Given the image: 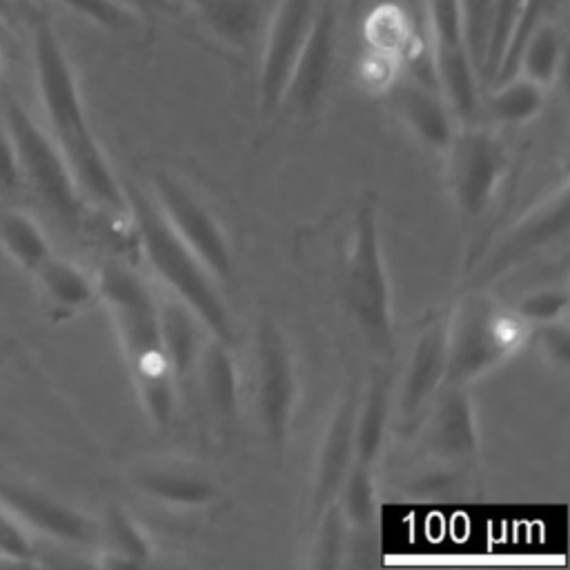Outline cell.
Segmentation results:
<instances>
[{
  "instance_id": "cell-29",
  "label": "cell",
  "mask_w": 570,
  "mask_h": 570,
  "mask_svg": "<svg viewBox=\"0 0 570 570\" xmlns=\"http://www.w3.org/2000/svg\"><path fill=\"white\" fill-rule=\"evenodd\" d=\"M316 521H318V530H316L309 566L316 568V570L338 568L341 566V557L345 552L347 530H350V523H347L338 501L334 499L332 503H327L316 514Z\"/></svg>"
},
{
  "instance_id": "cell-22",
  "label": "cell",
  "mask_w": 570,
  "mask_h": 570,
  "mask_svg": "<svg viewBox=\"0 0 570 570\" xmlns=\"http://www.w3.org/2000/svg\"><path fill=\"white\" fill-rule=\"evenodd\" d=\"M33 278L45 303L58 314L78 312L98 296L96 283L78 265L53 254L33 272Z\"/></svg>"
},
{
  "instance_id": "cell-17",
  "label": "cell",
  "mask_w": 570,
  "mask_h": 570,
  "mask_svg": "<svg viewBox=\"0 0 570 570\" xmlns=\"http://www.w3.org/2000/svg\"><path fill=\"white\" fill-rule=\"evenodd\" d=\"M358 394L347 390L332 412L327 428L321 439L316 472H314V494L312 510L314 517L338 497L343 479L354 461V428H356Z\"/></svg>"
},
{
  "instance_id": "cell-9",
  "label": "cell",
  "mask_w": 570,
  "mask_h": 570,
  "mask_svg": "<svg viewBox=\"0 0 570 570\" xmlns=\"http://www.w3.org/2000/svg\"><path fill=\"white\" fill-rule=\"evenodd\" d=\"M151 183L154 200L169 227L218 283H227L232 278V249L214 214L176 178L158 171Z\"/></svg>"
},
{
  "instance_id": "cell-4",
  "label": "cell",
  "mask_w": 570,
  "mask_h": 570,
  "mask_svg": "<svg viewBox=\"0 0 570 570\" xmlns=\"http://www.w3.org/2000/svg\"><path fill=\"white\" fill-rule=\"evenodd\" d=\"M528 334L512 307L481 289L465 294L448 314L445 385H470L490 374L523 347Z\"/></svg>"
},
{
  "instance_id": "cell-7",
  "label": "cell",
  "mask_w": 570,
  "mask_h": 570,
  "mask_svg": "<svg viewBox=\"0 0 570 570\" xmlns=\"http://www.w3.org/2000/svg\"><path fill=\"white\" fill-rule=\"evenodd\" d=\"M448 154V185L459 212L479 218L492 205L508 169L503 142L488 129L454 131Z\"/></svg>"
},
{
  "instance_id": "cell-26",
  "label": "cell",
  "mask_w": 570,
  "mask_h": 570,
  "mask_svg": "<svg viewBox=\"0 0 570 570\" xmlns=\"http://www.w3.org/2000/svg\"><path fill=\"white\" fill-rule=\"evenodd\" d=\"M485 107L490 116L503 125H523L543 109V87L517 73L490 87Z\"/></svg>"
},
{
  "instance_id": "cell-31",
  "label": "cell",
  "mask_w": 570,
  "mask_h": 570,
  "mask_svg": "<svg viewBox=\"0 0 570 570\" xmlns=\"http://www.w3.org/2000/svg\"><path fill=\"white\" fill-rule=\"evenodd\" d=\"M56 2H60L69 11L87 18L89 22H94L96 27L109 33H120V36L131 33L142 24V20L136 13H131L116 0H56Z\"/></svg>"
},
{
  "instance_id": "cell-39",
  "label": "cell",
  "mask_w": 570,
  "mask_h": 570,
  "mask_svg": "<svg viewBox=\"0 0 570 570\" xmlns=\"http://www.w3.org/2000/svg\"><path fill=\"white\" fill-rule=\"evenodd\" d=\"M0 16L2 18L11 16V0H0Z\"/></svg>"
},
{
  "instance_id": "cell-37",
  "label": "cell",
  "mask_w": 570,
  "mask_h": 570,
  "mask_svg": "<svg viewBox=\"0 0 570 570\" xmlns=\"http://www.w3.org/2000/svg\"><path fill=\"white\" fill-rule=\"evenodd\" d=\"M22 183L18 158L13 149V140L9 136V129L0 116V189H16Z\"/></svg>"
},
{
  "instance_id": "cell-19",
  "label": "cell",
  "mask_w": 570,
  "mask_h": 570,
  "mask_svg": "<svg viewBox=\"0 0 570 570\" xmlns=\"http://www.w3.org/2000/svg\"><path fill=\"white\" fill-rule=\"evenodd\" d=\"M158 318H160V338H163V347H165L171 374L176 383L185 381L196 370L198 354L205 343L200 338L205 325L174 294H169L158 303Z\"/></svg>"
},
{
  "instance_id": "cell-38",
  "label": "cell",
  "mask_w": 570,
  "mask_h": 570,
  "mask_svg": "<svg viewBox=\"0 0 570 570\" xmlns=\"http://www.w3.org/2000/svg\"><path fill=\"white\" fill-rule=\"evenodd\" d=\"M131 13H136L142 22L156 16H174L178 13V7L174 0H116Z\"/></svg>"
},
{
  "instance_id": "cell-18",
  "label": "cell",
  "mask_w": 570,
  "mask_h": 570,
  "mask_svg": "<svg viewBox=\"0 0 570 570\" xmlns=\"http://www.w3.org/2000/svg\"><path fill=\"white\" fill-rule=\"evenodd\" d=\"M392 102L401 120L425 147L448 149L454 136V116L432 82L419 78L399 80L392 85Z\"/></svg>"
},
{
  "instance_id": "cell-27",
  "label": "cell",
  "mask_w": 570,
  "mask_h": 570,
  "mask_svg": "<svg viewBox=\"0 0 570 570\" xmlns=\"http://www.w3.org/2000/svg\"><path fill=\"white\" fill-rule=\"evenodd\" d=\"M425 22L430 31V60L470 53L463 33L461 0H425Z\"/></svg>"
},
{
  "instance_id": "cell-40",
  "label": "cell",
  "mask_w": 570,
  "mask_h": 570,
  "mask_svg": "<svg viewBox=\"0 0 570 570\" xmlns=\"http://www.w3.org/2000/svg\"><path fill=\"white\" fill-rule=\"evenodd\" d=\"M345 2H347V4H354V2H358V0H345Z\"/></svg>"
},
{
  "instance_id": "cell-12",
  "label": "cell",
  "mask_w": 570,
  "mask_h": 570,
  "mask_svg": "<svg viewBox=\"0 0 570 570\" xmlns=\"http://www.w3.org/2000/svg\"><path fill=\"white\" fill-rule=\"evenodd\" d=\"M0 503L29 532L69 546H91L96 541V525L89 517L31 483L0 476Z\"/></svg>"
},
{
  "instance_id": "cell-21",
  "label": "cell",
  "mask_w": 570,
  "mask_h": 570,
  "mask_svg": "<svg viewBox=\"0 0 570 570\" xmlns=\"http://www.w3.org/2000/svg\"><path fill=\"white\" fill-rule=\"evenodd\" d=\"M134 483L151 499L176 508H200L216 497L209 479L187 468L149 465L134 474Z\"/></svg>"
},
{
  "instance_id": "cell-15",
  "label": "cell",
  "mask_w": 570,
  "mask_h": 570,
  "mask_svg": "<svg viewBox=\"0 0 570 570\" xmlns=\"http://www.w3.org/2000/svg\"><path fill=\"white\" fill-rule=\"evenodd\" d=\"M570 220V191L563 185L559 191L550 194L543 203H539L534 209H530L519 223H514L505 236L499 240V245L488 256L485 265L481 267L479 278L490 281L521 261L530 258L534 252L543 249L546 245L561 238L568 229Z\"/></svg>"
},
{
  "instance_id": "cell-30",
  "label": "cell",
  "mask_w": 570,
  "mask_h": 570,
  "mask_svg": "<svg viewBox=\"0 0 570 570\" xmlns=\"http://www.w3.org/2000/svg\"><path fill=\"white\" fill-rule=\"evenodd\" d=\"M105 534L114 548L118 563L140 566L151 557V546L140 525L120 505H109L105 512Z\"/></svg>"
},
{
  "instance_id": "cell-16",
  "label": "cell",
  "mask_w": 570,
  "mask_h": 570,
  "mask_svg": "<svg viewBox=\"0 0 570 570\" xmlns=\"http://www.w3.org/2000/svg\"><path fill=\"white\" fill-rule=\"evenodd\" d=\"M178 13H187L214 42L247 53L265 29L269 0H174Z\"/></svg>"
},
{
  "instance_id": "cell-5",
  "label": "cell",
  "mask_w": 570,
  "mask_h": 570,
  "mask_svg": "<svg viewBox=\"0 0 570 570\" xmlns=\"http://www.w3.org/2000/svg\"><path fill=\"white\" fill-rule=\"evenodd\" d=\"M345 301L370 350L387 356L392 350V296L374 200H365L356 212L345 267Z\"/></svg>"
},
{
  "instance_id": "cell-24",
  "label": "cell",
  "mask_w": 570,
  "mask_h": 570,
  "mask_svg": "<svg viewBox=\"0 0 570 570\" xmlns=\"http://www.w3.org/2000/svg\"><path fill=\"white\" fill-rule=\"evenodd\" d=\"M563 60V38L552 18L539 22L525 38L519 58L517 73L534 80L543 89L554 82Z\"/></svg>"
},
{
  "instance_id": "cell-3",
  "label": "cell",
  "mask_w": 570,
  "mask_h": 570,
  "mask_svg": "<svg viewBox=\"0 0 570 570\" xmlns=\"http://www.w3.org/2000/svg\"><path fill=\"white\" fill-rule=\"evenodd\" d=\"M122 189L147 265L160 283L200 318L209 336L232 345L234 323L218 292V281L169 227L154 198L136 185H122Z\"/></svg>"
},
{
  "instance_id": "cell-35",
  "label": "cell",
  "mask_w": 570,
  "mask_h": 570,
  "mask_svg": "<svg viewBox=\"0 0 570 570\" xmlns=\"http://www.w3.org/2000/svg\"><path fill=\"white\" fill-rule=\"evenodd\" d=\"M36 554L31 532L0 503V557L18 563H31Z\"/></svg>"
},
{
  "instance_id": "cell-20",
  "label": "cell",
  "mask_w": 570,
  "mask_h": 570,
  "mask_svg": "<svg viewBox=\"0 0 570 570\" xmlns=\"http://www.w3.org/2000/svg\"><path fill=\"white\" fill-rule=\"evenodd\" d=\"M229 347L232 345L209 336L196 363L203 396L212 412L225 421H232L238 407V372Z\"/></svg>"
},
{
  "instance_id": "cell-32",
  "label": "cell",
  "mask_w": 570,
  "mask_h": 570,
  "mask_svg": "<svg viewBox=\"0 0 570 570\" xmlns=\"http://www.w3.org/2000/svg\"><path fill=\"white\" fill-rule=\"evenodd\" d=\"M514 314L528 325H543L566 318L568 289L566 287H541L525 294L514 307Z\"/></svg>"
},
{
  "instance_id": "cell-1",
  "label": "cell",
  "mask_w": 570,
  "mask_h": 570,
  "mask_svg": "<svg viewBox=\"0 0 570 570\" xmlns=\"http://www.w3.org/2000/svg\"><path fill=\"white\" fill-rule=\"evenodd\" d=\"M31 53L49 134L56 140L82 200H91L111 214H125V189L114 176L107 156L89 127L73 67L47 16H38L31 24Z\"/></svg>"
},
{
  "instance_id": "cell-8",
  "label": "cell",
  "mask_w": 570,
  "mask_h": 570,
  "mask_svg": "<svg viewBox=\"0 0 570 570\" xmlns=\"http://www.w3.org/2000/svg\"><path fill=\"white\" fill-rule=\"evenodd\" d=\"M321 0H274L263 36L258 65V111L263 118L281 109L296 56L314 24Z\"/></svg>"
},
{
  "instance_id": "cell-25",
  "label": "cell",
  "mask_w": 570,
  "mask_h": 570,
  "mask_svg": "<svg viewBox=\"0 0 570 570\" xmlns=\"http://www.w3.org/2000/svg\"><path fill=\"white\" fill-rule=\"evenodd\" d=\"M0 245L27 272H36L49 256L51 245L40 225L24 212H0Z\"/></svg>"
},
{
  "instance_id": "cell-28",
  "label": "cell",
  "mask_w": 570,
  "mask_h": 570,
  "mask_svg": "<svg viewBox=\"0 0 570 570\" xmlns=\"http://www.w3.org/2000/svg\"><path fill=\"white\" fill-rule=\"evenodd\" d=\"M350 528L365 530L374 519V465L354 459L336 497Z\"/></svg>"
},
{
  "instance_id": "cell-36",
  "label": "cell",
  "mask_w": 570,
  "mask_h": 570,
  "mask_svg": "<svg viewBox=\"0 0 570 570\" xmlns=\"http://www.w3.org/2000/svg\"><path fill=\"white\" fill-rule=\"evenodd\" d=\"M537 336V345L541 356H546L550 361V365L554 367H566L570 361V330L566 318L552 321V323H543V325H534V334Z\"/></svg>"
},
{
  "instance_id": "cell-10",
  "label": "cell",
  "mask_w": 570,
  "mask_h": 570,
  "mask_svg": "<svg viewBox=\"0 0 570 570\" xmlns=\"http://www.w3.org/2000/svg\"><path fill=\"white\" fill-rule=\"evenodd\" d=\"M296 403V370L278 325L263 316L256 330V407L272 443L287 436Z\"/></svg>"
},
{
  "instance_id": "cell-14",
  "label": "cell",
  "mask_w": 570,
  "mask_h": 570,
  "mask_svg": "<svg viewBox=\"0 0 570 570\" xmlns=\"http://www.w3.org/2000/svg\"><path fill=\"white\" fill-rule=\"evenodd\" d=\"M419 428L428 456L445 463L476 459L479 430L468 385H443Z\"/></svg>"
},
{
  "instance_id": "cell-13",
  "label": "cell",
  "mask_w": 570,
  "mask_h": 570,
  "mask_svg": "<svg viewBox=\"0 0 570 570\" xmlns=\"http://www.w3.org/2000/svg\"><path fill=\"white\" fill-rule=\"evenodd\" d=\"M445 332L448 316H439L430 321L414 341L396 394V416L405 432L419 428L428 407L445 385Z\"/></svg>"
},
{
  "instance_id": "cell-34",
  "label": "cell",
  "mask_w": 570,
  "mask_h": 570,
  "mask_svg": "<svg viewBox=\"0 0 570 570\" xmlns=\"http://www.w3.org/2000/svg\"><path fill=\"white\" fill-rule=\"evenodd\" d=\"M367 31L372 33V47L383 53H394L401 49L410 36L407 29V18L401 9L396 7H379L370 16Z\"/></svg>"
},
{
  "instance_id": "cell-11",
  "label": "cell",
  "mask_w": 570,
  "mask_h": 570,
  "mask_svg": "<svg viewBox=\"0 0 570 570\" xmlns=\"http://www.w3.org/2000/svg\"><path fill=\"white\" fill-rule=\"evenodd\" d=\"M338 29L341 0H321L314 24L296 56L281 107L287 105L301 116L318 107L334 71L338 51Z\"/></svg>"
},
{
  "instance_id": "cell-33",
  "label": "cell",
  "mask_w": 570,
  "mask_h": 570,
  "mask_svg": "<svg viewBox=\"0 0 570 570\" xmlns=\"http://www.w3.org/2000/svg\"><path fill=\"white\" fill-rule=\"evenodd\" d=\"M492 4H494V0H461L463 33H465V42H468V49L476 65L479 76H481V65H483L485 47H488V38H490Z\"/></svg>"
},
{
  "instance_id": "cell-2",
  "label": "cell",
  "mask_w": 570,
  "mask_h": 570,
  "mask_svg": "<svg viewBox=\"0 0 570 570\" xmlns=\"http://www.w3.org/2000/svg\"><path fill=\"white\" fill-rule=\"evenodd\" d=\"M96 289L114 318L147 416L154 425L167 428L176 410V379L160 338L156 296L134 269L118 263L100 267Z\"/></svg>"
},
{
  "instance_id": "cell-6",
  "label": "cell",
  "mask_w": 570,
  "mask_h": 570,
  "mask_svg": "<svg viewBox=\"0 0 570 570\" xmlns=\"http://www.w3.org/2000/svg\"><path fill=\"white\" fill-rule=\"evenodd\" d=\"M2 120L13 140L20 178L60 218L71 223L78 220L82 196L51 134H47L9 91L2 94Z\"/></svg>"
},
{
  "instance_id": "cell-23",
  "label": "cell",
  "mask_w": 570,
  "mask_h": 570,
  "mask_svg": "<svg viewBox=\"0 0 570 570\" xmlns=\"http://www.w3.org/2000/svg\"><path fill=\"white\" fill-rule=\"evenodd\" d=\"M390 376L385 370H379L372 376L365 396H358L354 459L372 465L379 461L390 425Z\"/></svg>"
}]
</instances>
